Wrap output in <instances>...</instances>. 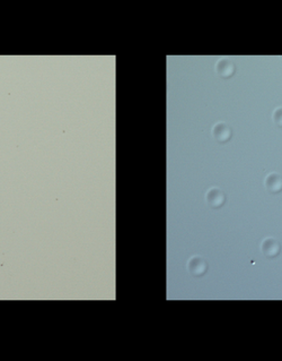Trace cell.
Listing matches in <instances>:
<instances>
[{
	"instance_id": "1",
	"label": "cell",
	"mask_w": 282,
	"mask_h": 361,
	"mask_svg": "<svg viewBox=\"0 0 282 361\" xmlns=\"http://www.w3.org/2000/svg\"><path fill=\"white\" fill-rule=\"evenodd\" d=\"M226 196L222 189L217 188V187H213L210 188L205 194V201L210 208L213 209H219L222 208L225 203Z\"/></svg>"
},
{
	"instance_id": "2",
	"label": "cell",
	"mask_w": 282,
	"mask_h": 361,
	"mask_svg": "<svg viewBox=\"0 0 282 361\" xmlns=\"http://www.w3.org/2000/svg\"><path fill=\"white\" fill-rule=\"evenodd\" d=\"M206 269H208V264H206L205 260L200 256H192L187 262V271L193 276L203 275L206 272Z\"/></svg>"
},
{
	"instance_id": "3",
	"label": "cell",
	"mask_w": 282,
	"mask_h": 361,
	"mask_svg": "<svg viewBox=\"0 0 282 361\" xmlns=\"http://www.w3.org/2000/svg\"><path fill=\"white\" fill-rule=\"evenodd\" d=\"M213 136L214 138L219 143H226L228 142L232 137V128L229 126L223 123V121H219V123L216 124L213 128Z\"/></svg>"
},
{
	"instance_id": "4",
	"label": "cell",
	"mask_w": 282,
	"mask_h": 361,
	"mask_svg": "<svg viewBox=\"0 0 282 361\" xmlns=\"http://www.w3.org/2000/svg\"><path fill=\"white\" fill-rule=\"evenodd\" d=\"M235 64L228 58H222L216 64V72L223 78L232 77L235 73Z\"/></svg>"
},
{
	"instance_id": "5",
	"label": "cell",
	"mask_w": 282,
	"mask_h": 361,
	"mask_svg": "<svg viewBox=\"0 0 282 361\" xmlns=\"http://www.w3.org/2000/svg\"><path fill=\"white\" fill-rule=\"evenodd\" d=\"M262 254L266 257H275L280 252L279 242L273 238H265L261 243Z\"/></svg>"
},
{
	"instance_id": "6",
	"label": "cell",
	"mask_w": 282,
	"mask_h": 361,
	"mask_svg": "<svg viewBox=\"0 0 282 361\" xmlns=\"http://www.w3.org/2000/svg\"><path fill=\"white\" fill-rule=\"evenodd\" d=\"M264 186L270 193H280L282 190V177L276 172H270L265 177Z\"/></svg>"
},
{
	"instance_id": "7",
	"label": "cell",
	"mask_w": 282,
	"mask_h": 361,
	"mask_svg": "<svg viewBox=\"0 0 282 361\" xmlns=\"http://www.w3.org/2000/svg\"><path fill=\"white\" fill-rule=\"evenodd\" d=\"M272 118H273V121L276 126L282 127V107L276 108V109L273 111Z\"/></svg>"
}]
</instances>
